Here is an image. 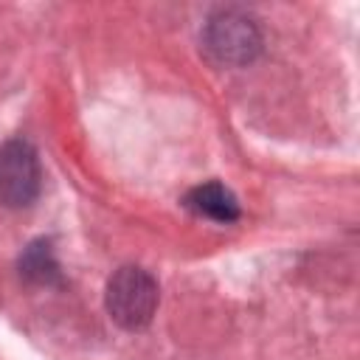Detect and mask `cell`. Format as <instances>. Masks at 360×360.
<instances>
[{
    "label": "cell",
    "instance_id": "cell-1",
    "mask_svg": "<svg viewBox=\"0 0 360 360\" xmlns=\"http://www.w3.org/2000/svg\"><path fill=\"white\" fill-rule=\"evenodd\" d=\"M158 304H160V287L149 270L124 264L110 276L104 307L112 323H118L121 329L127 332L146 329L158 312Z\"/></svg>",
    "mask_w": 360,
    "mask_h": 360
},
{
    "label": "cell",
    "instance_id": "cell-2",
    "mask_svg": "<svg viewBox=\"0 0 360 360\" xmlns=\"http://www.w3.org/2000/svg\"><path fill=\"white\" fill-rule=\"evenodd\" d=\"M202 51L225 68H245L262 53V34L253 22L239 8H219L214 11L200 34Z\"/></svg>",
    "mask_w": 360,
    "mask_h": 360
},
{
    "label": "cell",
    "instance_id": "cell-3",
    "mask_svg": "<svg viewBox=\"0 0 360 360\" xmlns=\"http://www.w3.org/2000/svg\"><path fill=\"white\" fill-rule=\"evenodd\" d=\"M42 191L39 152L25 138L0 143V205L11 211L31 208Z\"/></svg>",
    "mask_w": 360,
    "mask_h": 360
},
{
    "label": "cell",
    "instance_id": "cell-4",
    "mask_svg": "<svg viewBox=\"0 0 360 360\" xmlns=\"http://www.w3.org/2000/svg\"><path fill=\"white\" fill-rule=\"evenodd\" d=\"M183 205H186L191 214L205 217V219L219 222V225H231V222H236V219L242 217V208H239V200L233 197V191L225 188V186L217 183V180L194 186V188L186 194Z\"/></svg>",
    "mask_w": 360,
    "mask_h": 360
},
{
    "label": "cell",
    "instance_id": "cell-5",
    "mask_svg": "<svg viewBox=\"0 0 360 360\" xmlns=\"http://www.w3.org/2000/svg\"><path fill=\"white\" fill-rule=\"evenodd\" d=\"M20 276L28 284H39V287H59L62 284V267L56 262L53 245L51 239H34L22 248L20 253Z\"/></svg>",
    "mask_w": 360,
    "mask_h": 360
}]
</instances>
